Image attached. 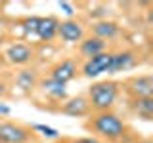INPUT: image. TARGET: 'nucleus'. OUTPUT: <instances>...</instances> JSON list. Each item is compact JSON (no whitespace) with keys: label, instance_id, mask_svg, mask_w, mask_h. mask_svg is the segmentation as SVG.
Wrapping results in <instances>:
<instances>
[{"label":"nucleus","instance_id":"f257e3e1","mask_svg":"<svg viewBox=\"0 0 153 143\" xmlns=\"http://www.w3.org/2000/svg\"><path fill=\"white\" fill-rule=\"evenodd\" d=\"M90 128H92L96 133H100L102 137L109 139V141L121 139L124 136V130H126V128H124V122L117 114H113L109 111H103V113L96 114L92 118V122H90Z\"/></svg>","mask_w":153,"mask_h":143},{"label":"nucleus","instance_id":"f03ea898","mask_svg":"<svg viewBox=\"0 0 153 143\" xmlns=\"http://www.w3.org/2000/svg\"><path fill=\"white\" fill-rule=\"evenodd\" d=\"M88 95H90V107H94L100 113L109 111L113 107L117 95H119V84L113 82V80L96 82V84L90 86Z\"/></svg>","mask_w":153,"mask_h":143},{"label":"nucleus","instance_id":"7ed1b4c3","mask_svg":"<svg viewBox=\"0 0 153 143\" xmlns=\"http://www.w3.org/2000/svg\"><path fill=\"white\" fill-rule=\"evenodd\" d=\"M111 65H113V54L103 52L100 55L90 57L82 65V74L86 78H96V76H100L103 73H111Z\"/></svg>","mask_w":153,"mask_h":143},{"label":"nucleus","instance_id":"20e7f679","mask_svg":"<svg viewBox=\"0 0 153 143\" xmlns=\"http://www.w3.org/2000/svg\"><path fill=\"white\" fill-rule=\"evenodd\" d=\"M31 132L13 122L0 124V143H27Z\"/></svg>","mask_w":153,"mask_h":143},{"label":"nucleus","instance_id":"39448f33","mask_svg":"<svg viewBox=\"0 0 153 143\" xmlns=\"http://www.w3.org/2000/svg\"><path fill=\"white\" fill-rule=\"evenodd\" d=\"M4 55H6V59L12 65H27L29 61L35 57V54H33V48L27 46V44H21V42H16V44L8 46Z\"/></svg>","mask_w":153,"mask_h":143},{"label":"nucleus","instance_id":"423d86ee","mask_svg":"<svg viewBox=\"0 0 153 143\" xmlns=\"http://www.w3.org/2000/svg\"><path fill=\"white\" fill-rule=\"evenodd\" d=\"M57 35L61 36V40L69 42V44H75V42L82 40L84 29L79 21H75V19H65V21H61L59 27H57Z\"/></svg>","mask_w":153,"mask_h":143},{"label":"nucleus","instance_id":"0eeeda50","mask_svg":"<svg viewBox=\"0 0 153 143\" xmlns=\"http://www.w3.org/2000/svg\"><path fill=\"white\" fill-rule=\"evenodd\" d=\"M128 90L136 99L140 97H151L153 95V78L151 74H142V76H134L128 82Z\"/></svg>","mask_w":153,"mask_h":143},{"label":"nucleus","instance_id":"6e6552de","mask_svg":"<svg viewBox=\"0 0 153 143\" xmlns=\"http://www.w3.org/2000/svg\"><path fill=\"white\" fill-rule=\"evenodd\" d=\"M57 27H59V21L54 15L48 17H38V25H36V40L42 42H50L57 36Z\"/></svg>","mask_w":153,"mask_h":143},{"label":"nucleus","instance_id":"1a4fd4ad","mask_svg":"<svg viewBox=\"0 0 153 143\" xmlns=\"http://www.w3.org/2000/svg\"><path fill=\"white\" fill-rule=\"evenodd\" d=\"M50 73H52L50 78H54L56 82L67 84L69 80H73L75 74H76V63L73 59H63V61H59L57 65L52 67Z\"/></svg>","mask_w":153,"mask_h":143},{"label":"nucleus","instance_id":"9d476101","mask_svg":"<svg viewBox=\"0 0 153 143\" xmlns=\"http://www.w3.org/2000/svg\"><path fill=\"white\" fill-rule=\"evenodd\" d=\"M65 114H69V116H84V114H88L90 111V103L86 101L84 97H75V99H69L63 109H61Z\"/></svg>","mask_w":153,"mask_h":143},{"label":"nucleus","instance_id":"9b49d317","mask_svg":"<svg viewBox=\"0 0 153 143\" xmlns=\"http://www.w3.org/2000/svg\"><path fill=\"white\" fill-rule=\"evenodd\" d=\"M105 52V42L103 40H100V38H84L82 42H80V54L86 55L90 59V57H94V55H100V54H103Z\"/></svg>","mask_w":153,"mask_h":143},{"label":"nucleus","instance_id":"f8f14e48","mask_svg":"<svg viewBox=\"0 0 153 143\" xmlns=\"http://www.w3.org/2000/svg\"><path fill=\"white\" fill-rule=\"evenodd\" d=\"M94 35L96 38H100V40H111L119 35V25L113 21H98L94 25Z\"/></svg>","mask_w":153,"mask_h":143},{"label":"nucleus","instance_id":"ddd939ff","mask_svg":"<svg viewBox=\"0 0 153 143\" xmlns=\"http://www.w3.org/2000/svg\"><path fill=\"white\" fill-rule=\"evenodd\" d=\"M42 92L46 95H50V97L54 99H65L67 97V88L65 84L61 82H56L54 78H48V80H42Z\"/></svg>","mask_w":153,"mask_h":143},{"label":"nucleus","instance_id":"4468645a","mask_svg":"<svg viewBox=\"0 0 153 143\" xmlns=\"http://www.w3.org/2000/svg\"><path fill=\"white\" fill-rule=\"evenodd\" d=\"M136 61L132 52H121V54H113V65H111V73H119V71H126L130 69Z\"/></svg>","mask_w":153,"mask_h":143},{"label":"nucleus","instance_id":"2eb2a0df","mask_svg":"<svg viewBox=\"0 0 153 143\" xmlns=\"http://www.w3.org/2000/svg\"><path fill=\"white\" fill-rule=\"evenodd\" d=\"M134 109L143 120H151L153 116V97H140L134 99Z\"/></svg>","mask_w":153,"mask_h":143},{"label":"nucleus","instance_id":"dca6fc26","mask_svg":"<svg viewBox=\"0 0 153 143\" xmlns=\"http://www.w3.org/2000/svg\"><path fill=\"white\" fill-rule=\"evenodd\" d=\"M16 82H17V86L21 90L29 92V90H33V88H35V84H36V73H35V71L25 69V71H21V73L17 74Z\"/></svg>","mask_w":153,"mask_h":143},{"label":"nucleus","instance_id":"f3484780","mask_svg":"<svg viewBox=\"0 0 153 143\" xmlns=\"http://www.w3.org/2000/svg\"><path fill=\"white\" fill-rule=\"evenodd\" d=\"M23 32H25V36H29L31 40H35L36 38V25H38V17L36 15H31L27 19H23Z\"/></svg>","mask_w":153,"mask_h":143},{"label":"nucleus","instance_id":"a211bd4d","mask_svg":"<svg viewBox=\"0 0 153 143\" xmlns=\"http://www.w3.org/2000/svg\"><path fill=\"white\" fill-rule=\"evenodd\" d=\"M35 128L36 132H40L44 137H48V139H56V137H59V132L56 130V128H50V126H44V124H35Z\"/></svg>","mask_w":153,"mask_h":143},{"label":"nucleus","instance_id":"6ab92c4d","mask_svg":"<svg viewBox=\"0 0 153 143\" xmlns=\"http://www.w3.org/2000/svg\"><path fill=\"white\" fill-rule=\"evenodd\" d=\"M57 6H59V10H63L65 15H69V17H73V15H75V8L71 6L69 2H57Z\"/></svg>","mask_w":153,"mask_h":143},{"label":"nucleus","instance_id":"aec40b11","mask_svg":"<svg viewBox=\"0 0 153 143\" xmlns=\"http://www.w3.org/2000/svg\"><path fill=\"white\" fill-rule=\"evenodd\" d=\"M10 113H12V109H10L6 103H0V114H2V116H8Z\"/></svg>","mask_w":153,"mask_h":143},{"label":"nucleus","instance_id":"412c9836","mask_svg":"<svg viewBox=\"0 0 153 143\" xmlns=\"http://www.w3.org/2000/svg\"><path fill=\"white\" fill-rule=\"evenodd\" d=\"M75 143H100L96 137H82V139H76Z\"/></svg>","mask_w":153,"mask_h":143},{"label":"nucleus","instance_id":"4be33fe9","mask_svg":"<svg viewBox=\"0 0 153 143\" xmlns=\"http://www.w3.org/2000/svg\"><path fill=\"white\" fill-rule=\"evenodd\" d=\"M4 94H6V86L0 82V95H4Z\"/></svg>","mask_w":153,"mask_h":143},{"label":"nucleus","instance_id":"5701e85b","mask_svg":"<svg viewBox=\"0 0 153 143\" xmlns=\"http://www.w3.org/2000/svg\"><path fill=\"white\" fill-rule=\"evenodd\" d=\"M0 46H2V38H0Z\"/></svg>","mask_w":153,"mask_h":143}]
</instances>
